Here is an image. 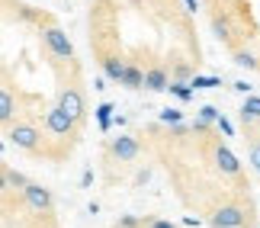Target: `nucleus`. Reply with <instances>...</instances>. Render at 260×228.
Here are the masks:
<instances>
[{"mask_svg": "<svg viewBox=\"0 0 260 228\" xmlns=\"http://www.w3.org/2000/svg\"><path fill=\"white\" fill-rule=\"evenodd\" d=\"M4 177H7V190H23V186L29 183V180H26V174L10 171V167H4Z\"/></svg>", "mask_w": 260, "mask_h": 228, "instance_id": "obj_15", "label": "nucleus"}, {"mask_svg": "<svg viewBox=\"0 0 260 228\" xmlns=\"http://www.w3.org/2000/svg\"><path fill=\"white\" fill-rule=\"evenodd\" d=\"M148 228H177L174 222H164V219H151L148 222Z\"/></svg>", "mask_w": 260, "mask_h": 228, "instance_id": "obj_26", "label": "nucleus"}, {"mask_svg": "<svg viewBox=\"0 0 260 228\" xmlns=\"http://www.w3.org/2000/svg\"><path fill=\"white\" fill-rule=\"evenodd\" d=\"M212 29H215L218 39H225V42L232 39V23H228V16H215L212 19Z\"/></svg>", "mask_w": 260, "mask_h": 228, "instance_id": "obj_17", "label": "nucleus"}, {"mask_svg": "<svg viewBox=\"0 0 260 228\" xmlns=\"http://www.w3.org/2000/svg\"><path fill=\"white\" fill-rule=\"evenodd\" d=\"M42 39H45L48 52H52L55 58H61V61H71V58H74V45H71V39H68V32L61 26H45Z\"/></svg>", "mask_w": 260, "mask_h": 228, "instance_id": "obj_4", "label": "nucleus"}, {"mask_svg": "<svg viewBox=\"0 0 260 228\" xmlns=\"http://www.w3.org/2000/svg\"><path fill=\"white\" fill-rule=\"evenodd\" d=\"M161 122H180V110H171V106H167V110H161Z\"/></svg>", "mask_w": 260, "mask_h": 228, "instance_id": "obj_25", "label": "nucleus"}, {"mask_svg": "<svg viewBox=\"0 0 260 228\" xmlns=\"http://www.w3.org/2000/svg\"><path fill=\"white\" fill-rule=\"evenodd\" d=\"M189 77H193V71H189L186 64H177L171 71V84H189Z\"/></svg>", "mask_w": 260, "mask_h": 228, "instance_id": "obj_19", "label": "nucleus"}, {"mask_svg": "<svg viewBox=\"0 0 260 228\" xmlns=\"http://www.w3.org/2000/svg\"><path fill=\"white\" fill-rule=\"evenodd\" d=\"M199 7V0H186V10H196Z\"/></svg>", "mask_w": 260, "mask_h": 228, "instance_id": "obj_30", "label": "nucleus"}, {"mask_svg": "<svg viewBox=\"0 0 260 228\" xmlns=\"http://www.w3.org/2000/svg\"><path fill=\"white\" fill-rule=\"evenodd\" d=\"M103 71H106V77H109V81H122V74H125V61H122V58H116V55H106L103 58Z\"/></svg>", "mask_w": 260, "mask_h": 228, "instance_id": "obj_12", "label": "nucleus"}, {"mask_svg": "<svg viewBox=\"0 0 260 228\" xmlns=\"http://www.w3.org/2000/svg\"><path fill=\"white\" fill-rule=\"evenodd\" d=\"M145 222L138 219V215H122V219H119V228H142Z\"/></svg>", "mask_w": 260, "mask_h": 228, "instance_id": "obj_23", "label": "nucleus"}, {"mask_svg": "<svg viewBox=\"0 0 260 228\" xmlns=\"http://www.w3.org/2000/svg\"><path fill=\"white\" fill-rule=\"evenodd\" d=\"M235 64H241V68H257V58L251 52H235Z\"/></svg>", "mask_w": 260, "mask_h": 228, "instance_id": "obj_20", "label": "nucleus"}, {"mask_svg": "<svg viewBox=\"0 0 260 228\" xmlns=\"http://www.w3.org/2000/svg\"><path fill=\"white\" fill-rule=\"evenodd\" d=\"M209 225L212 228H244V225H254V215L251 209H241V206H222V209L212 212Z\"/></svg>", "mask_w": 260, "mask_h": 228, "instance_id": "obj_2", "label": "nucleus"}, {"mask_svg": "<svg viewBox=\"0 0 260 228\" xmlns=\"http://www.w3.org/2000/svg\"><path fill=\"white\" fill-rule=\"evenodd\" d=\"M241 122L244 125L260 122V96H247V100H244V106H241Z\"/></svg>", "mask_w": 260, "mask_h": 228, "instance_id": "obj_13", "label": "nucleus"}, {"mask_svg": "<svg viewBox=\"0 0 260 228\" xmlns=\"http://www.w3.org/2000/svg\"><path fill=\"white\" fill-rule=\"evenodd\" d=\"M215 125H218V132H222V135H235V125L228 122V119H225L222 113H218V119H215Z\"/></svg>", "mask_w": 260, "mask_h": 228, "instance_id": "obj_24", "label": "nucleus"}, {"mask_svg": "<svg viewBox=\"0 0 260 228\" xmlns=\"http://www.w3.org/2000/svg\"><path fill=\"white\" fill-rule=\"evenodd\" d=\"M113 103H100L96 106V119H100V132H109V119H113Z\"/></svg>", "mask_w": 260, "mask_h": 228, "instance_id": "obj_16", "label": "nucleus"}, {"mask_svg": "<svg viewBox=\"0 0 260 228\" xmlns=\"http://www.w3.org/2000/svg\"><path fill=\"white\" fill-rule=\"evenodd\" d=\"M13 116H16V96L7 90V87H0V122H13Z\"/></svg>", "mask_w": 260, "mask_h": 228, "instance_id": "obj_10", "label": "nucleus"}, {"mask_svg": "<svg viewBox=\"0 0 260 228\" xmlns=\"http://www.w3.org/2000/svg\"><path fill=\"white\" fill-rule=\"evenodd\" d=\"M167 84H171V71H167V68L157 64V68H148V71H145V84L142 87L148 93H164Z\"/></svg>", "mask_w": 260, "mask_h": 228, "instance_id": "obj_8", "label": "nucleus"}, {"mask_svg": "<svg viewBox=\"0 0 260 228\" xmlns=\"http://www.w3.org/2000/svg\"><path fill=\"white\" fill-rule=\"evenodd\" d=\"M122 87H128V90H142V84H145V71L138 64H125V74H122V81H119Z\"/></svg>", "mask_w": 260, "mask_h": 228, "instance_id": "obj_11", "label": "nucleus"}, {"mask_svg": "<svg viewBox=\"0 0 260 228\" xmlns=\"http://www.w3.org/2000/svg\"><path fill=\"white\" fill-rule=\"evenodd\" d=\"M167 90H171L177 100H183V103L193 100V90H189V84H167Z\"/></svg>", "mask_w": 260, "mask_h": 228, "instance_id": "obj_18", "label": "nucleus"}, {"mask_svg": "<svg viewBox=\"0 0 260 228\" xmlns=\"http://www.w3.org/2000/svg\"><path fill=\"white\" fill-rule=\"evenodd\" d=\"M215 87H222V77H215V74H209V77H199V74H193L189 77V90H215Z\"/></svg>", "mask_w": 260, "mask_h": 228, "instance_id": "obj_14", "label": "nucleus"}, {"mask_svg": "<svg viewBox=\"0 0 260 228\" xmlns=\"http://www.w3.org/2000/svg\"><path fill=\"white\" fill-rule=\"evenodd\" d=\"M215 167L222 174H228V177H238V174H241V161H238L235 151H232V148H225V145L215 148Z\"/></svg>", "mask_w": 260, "mask_h": 228, "instance_id": "obj_9", "label": "nucleus"}, {"mask_svg": "<svg viewBox=\"0 0 260 228\" xmlns=\"http://www.w3.org/2000/svg\"><path fill=\"white\" fill-rule=\"evenodd\" d=\"M247 161H251V167L260 174V142H254V145H251V151H247Z\"/></svg>", "mask_w": 260, "mask_h": 228, "instance_id": "obj_21", "label": "nucleus"}, {"mask_svg": "<svg viewBox=\"0 0 260 228\" xmlns=\"http://www.w3.org/2000/svg\"><path fill=\"white\" fill-rule=\"evenodd\" d=\"M23 200H26V206H29L36 215H48V212L55 209L52 190H48V186H42V183H32V180L23 186Z\"/></svg>", "mask_w": 260, "mask_h": 228, "instance_id": "obj_3", "label": "nucleus"}, {"mask_svg": "<svg viewBox=\"0 0 260 228\" xmlns=\"http://www.w3.org/2000/svg\"><path fill=\"white\" fill-rule=\"evenodd\" d=\"M199 119H203V122H209V125H212L215 119H218V110H215V106H203V110H199Z\"/></svg>", "mask_w": 260, "mask_h": 228, "instance_id": "obj_22", "label": "nucleus"}, {"mask_svg": "<svg viewBox=\"0 0 260 228\" xmlns=\"http://www.w3.org/2000/svg\"><path fill=\"white\" fill-rule=\"evenodd\" d=\"M45 125H48V132L58 135V138H74V135H77V122H74V119H68L61 110H58V106H52V110H48Z\"/></svg>", "mask_w": 260, "mask_h": 228, "instance_id": "obj_6", "label": "nucleus"}, {"mask_svg": "<svg viewBox=\"0 0 260 228\" xmlns=\"http://www.w3.org/2000/svg\"><path fill=\"white\" fill-rule=\"evenodd\" d=\"M109 151H113L119 161H138V154H142V142L132 135H116L113 145H109Z\"/></svg>", "mask_w": 260, "mask_h": 228, "instance_id": "obj_7", "label": "nucleus"}, {"mask_svg": "<svg viewBox=\"0 0 260 228\" xmlns=\"http://www.w3.org/2000/svg\"><path fill=\"white\" fill-rule=\"evenodd\" d=\"M7 193V177H4V167H0V196Z\"/></svg>", "mask_w": 260, "mask_h": 228, "instance_id": "obj_28", "label": "nucleus"}, {"mask_svg": "<svg viewBox=\"0 0 260 228\" xmlns=\"http://www.w3.org/2000/svg\"><path fill=\"white\" fill-rule=\"evenodd\" d=\"M7 135H10V145L19 148V151H39V142H42V135L32 122H13Z\"/></svg>", "mask_w": 260, "mask_h": 228, "instance_id": "obj_5", "label": "nucleus"}, {"mask_svg": "<svg viewBox=\"0 0 260 228\" xmlns=\"http://www.w3.org/2000/svg\"><path fill=\"white\" fill-rule=\"evenodd\" d=\"M58 110H61L68 119H74L77 125L84 122V116H87V100H84V93H81V87H64L61 93H58Z\"/></svg>", "mask_w": 260, "mask_h": 228, "instance_id": "obj_1", "label": "nucleus"}, {"mask_svg": "<svg viewBox=\"0 0 260 228\" xmlns=\"http://www.w3.org/2000/svg\"><path fill=\"white\" fill-rule=\"evenodd\" d=\"M148 177H151L148 171H138V174H135V183H138V186H142V183H148Z\"/></svg>", "mask_w": 260, "mask_h": 228, "instance_id": "obj_27", "label": "nucleus"}, {"mask_svg": "<svg viewBox=\"0 0 260 228\" xmlns=\"http://www.w3.org/2000/svg\"><path fill=\"white\" fill-rule=\"evenodd\" d=\"M81 183H84V186H90V183H93V174H90V171H84V177H81Z\"/></svg>", "mask_w": 260, "mask_h": 228, "instance_id": "obj_29", "label": "nucleus"}]
</instances>
